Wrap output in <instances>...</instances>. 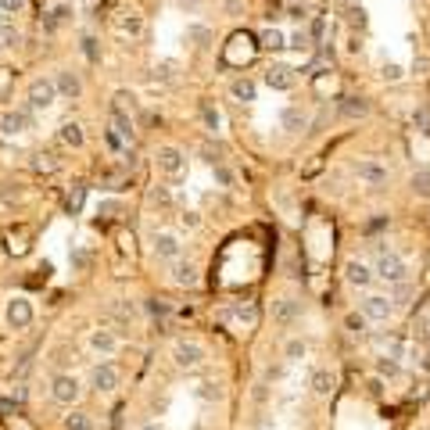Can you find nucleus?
Segmentation results:
<instances>
[{
  "label": "nucleus",
  "instance_id": "nucleus-1",
  "mask_svg": "<svg viewBox=\"0 0 430 430\" xmlns=\"http://www.w3.org/2000/svg\"><path fill=\"white\" fill-rule=\"evenodd\" d=\"M373 273H377V280H384L387 287L405 284V280H409V266H405V258H402V255H391V251H380Z\"/></svg>",
  "mask_w": 430,
  "mask_h": 430
},
{
  "label": "nucleus",
  "instance_id": "nucleus-2",
  "mask_svg": "<svg viewBox=\"0 0 430 430\" xmlns=\"http://www.w3.org/2000/svg\"><path fill=\"white\" fill-rule=\"evenodd\" d=\"M359 312L370 322H387V319H395V301L391 294H366L359 301Z\"/></svg>",
  "mask_w": 430,
  "mask_h": 430
},
{
  "label": "nucleus",
  "instance_id": "nucleus-3",
  "mask_svg": "<svg viewBox=\"0 0 430 430\" xmlns=\"http://www.w3.org/2000/svg\"><path fill=\"white\" fill-rule=\"evenodd\" d=\"M150 251H155V258H162V262H180L183 241L176 233H169V230H155L150 233Z\"/></svg>",
  "mask_w": 430,
  "mask_h": 430
},
{
  "label": "nucleus",
  "instance_id": "nucleus-4",
  "mask_svg": "<svg viewBox=\"0 0 430 430\" xmlns=\"http://www.w3.org/2000/svg\"><path fill=\"white\" fill-rule=\"evenodd\" d=\"M172 362L180 366V370H201V362H205V348L198 341H176L172 344Z\"/></svg>",
  "mask_w": 430,
  "mask_h": 430
},
{
  "label": "nucleus",
  "instance_id": "nucleus-5",
  "mask_svg": "<svg viewBox=\"0 0 430 430\" xmlns=\"http://www.w3.org/2000/svg\"><path fill=\"white\" fill-rule=\"evenodd\" d=\"M79 395H83V384H79L72 373H58V377L51 380V398H54L58 405H76Z\"/></svg>",
  "mask_w": 430,
  "mask_h": 430
},
{
  "label": "nucleus",
  "instance_id": "nucleus-6",
  "mask_svg": "<svg viewBox=\"0 0 430 430\" xmlns=\"http://www.w3.org/2000/svg\"><path fill=\"white\" fill-rule=\"evenodd\" d=\"M155 165H158L162 176H180V172L187 169V155H183L180 147L165 144V147H158V150H155Z\"/></svg>",
  "mask_w": 430,
  "mask_h": 430
},
{
  "label": "nucleus",
  "instance_id": "nucleus-7",
  "mask_svg": "<svg viewBox=\"0 0 430 430\" xmlns=\"http://www.w3.org/2000/svg\"><path fill=\"white\" fill-rule=\"evenodd\" d=\"M29 126H33L29 108H11V112L0 115V137H18V133H26Z\"/></svg>",
  "mask_w": 430,
  "mask_h": 430
},
{
  "label": "nucleus",
  "instance_id": "nucleus-8",
  "mask_svg": "<svg viewBox=\"0 0 430 430\" xmlns=\"http://www.w3.org/2000/svg\"><path fill=\"white\" fill-rule=\"evenodd\" d=\"M119 380H122V373L115 370L112 362H97L94 373H90V387H94V391H101V395H112L115 387H119Z\"/></svg>",
  "mask_w": 430,
  "mask_h": 430
},
{
  "label": "nucleus",
  "instance_id": "nucleus-9",
  "mask_svg": "<svg viewBox=\"0 0 430 430\" xmlns=\"http://www.w3.org/2000/svg\"><path fill=\"white\" fill-rule=\"evenodd\" d=\"M4 319H8V327H15V330L33 327V301H29V298H15V301H8Z\"/></svg>",
  "mask_w": 430,
  "mask_h": 430
},
{
  "label": "nucleus",
  "instance_id": "nucleus-10",
  "mask_svg": "<svg viewBox=\"0 0 430 430\" xmlns=\"http://www.w3.org/2000/svg\"><path fill=\"white\" fill-rule=\"evenodd\" d=\"M344 280H348L352 287L366 291L377 280V273H373V266H366L362 258H348V262H344Z\"/></svg>",
  "mask_w": 430,
  "mask_h": 430
},
{
  "label": "nucleus",
  "instance_id": "nucleus-11",
  "mask_svg": "<svg viewBox=\"0 0 430 430\" xmlns=\"http://www.w3.org/2000/svg\"><path fill=\"white\" fill-rule=\"evenodd\" d=\"M54 97H58V86H54V79H33L29 83V108H47L54 104Z\"/></svg>",
  "mask_w": 430,
  "mask_h": 430
},
{
  "label": "nucleus",
  "instance_id": "nucleus-12",
  "mask_svg": "<svg viewBox=\"0 0 430 430\" xmlns=\"http://www.w3.org/2000/svg\"><path fill=\"white\" fill-rule=\"evenodd\" d=\"M298 316H301V301H294V298H276L273 301V322L276 327H291Z\"/></svg>",
  "mask_w": 430,
  "mask_h": 430
},
{
  "label": "nucleus",
  "instance_id": "nucleus-13",
  "mask_svg": "<svg viewBox=\"0 0 430 430\" xmlns=\"http://www.w3.org/2000/svg\"><path fill=\"white\" fill-rule=\"evenodd\" d=\"M355 176H359V180H366L370 187H380V183H387V180H391V172H387L380 162L362 158V162H355Z\"/></svg>",
  "mask_w": 430,
  "mask_h": 430
},
{
  "label": "nucleus",
  "instance_id": "nucleus-14",
  "mask_svg": "<svg viewBox=\"0 0 430 430\" xmlns=\"http://www.w3.org/2000/svg\"><path fill=\"white\" fill-rule=\"evenodd\" d=\"M54 86H58V94L69 97V101H76V97L83 94V79H79V72H72V69H61V72L54 76Z\"/></svg>",
  "mask_w": 430,
  "mask_h": 430
},
{
  "label": "nucleus",
  "instance_id": "nucleus-15",
  "mask_svg": "<svg viewBox=\"0 0 430 430\" xmlns=\"http://www.w3.org/2000/svg\"><path fill=\"white\" fill-rule=\"evenodd\" d=\"M90 348H94L97 355H104V359H112V355L119 352L115 330H94V334H90Z\"/></svg>",
  "mask_w": 430,
  "mask_h": 430
},
{
  "label": "nucleus",
  "instance_id": "nucleus-16",
  "mask_svg": "<svg viewBox=\"0 0 430 430\" xmlns=\"http://www.w3.org/2000/svg\"><path fill=\"white\" fill-rule=\"evenodd\" d=\"M266 86H269V90H291L294 72L287 69V64H269V69H266Z\"/></svg>",
  "mask_w": 430,
  "mask_h": 430
},
{
  "label": "nucleus",
  "instance_id": "nucleus-17",
  "mask_svg": "<svg viewBox=\"0 0 430 430\" xmlns=\"http://www.w3.org/2000/svg\"><path fill=\"white\" fill-rule=\"evenodd\" d=\"M172 284H176V287H198L201 284L198 266H194V262H176V266H172Z\"/></svg>",
  "mask_w": 430,
  "mask_h": 430
},
{
  "label": "nucleus",
  "instance_id": "nucleus-18",
  "mask_svg": "<svg viewBox=\"0 0 430 430\" xmlns=\"http://www.w3.org/2000/svg\"><path fill=\"white\" fill-rule=\"evenodd\" d=\"M119 33L129 36V40H144V33H147L144 15H122V18H119Z\"/></svg>",
  "mask_w": 430,
  "mask_h": 430
},
{
  "label": "nucleus",
  "instance_id": "nucleus-19",
  "mask_svg": "<svg viewBox=\"0 0 430 430\" xmlns=\"http://www.w3.org/2000/svg\"><path fill=\"white\" fill-rule=\"evenodd\" d=\"M280 122H284V129H287V133H301V129L309 126V115L301 112L298 104H291V108H284V115H280Z\"/></svg>",
  "mask_w": 430,
  "mask_h": 430
},
{
  "label": "nucleus",
  "instance_id": "nucleus-20",
  "mask_svg": "<svg viewBox=\"0 0 430 430\" xmlns=\"http://www.w3.org/2000/svg\"><path fill=\"white\" fill-rule=\"evenodd\" d=\"M133 112H137V97L129 94V90H115V97H112V115H129V119H133Z\"/></svg>",
  "mask_w": 430,
  "mask_h": 430
},
{
  "label": "nucleus",
  "instance_id": "nucleus-21",
  "mask_svg": "<svg viewBox=\"0 0 430 430\" xmlns=\"http://www.w3.org/2000/svg\"><path fill=\"white\" fill-rule=\"evenodd\" d=\"M58 140H61L64 147H83V126H79V122H64V126L58 129Z\"/></svg>",
  "mask_w": 430,
  "mask_h": 430
},
{
  "label": "nucleus",
  "instance_id": "nucleus-22",
  "mask_svg": "<svg viewBox=\"0 0 430 430\" xmlns=\"http://www.w3.org/2000/svg\"><path fill=\"white\" fill-rule=\"evenodd\" d=\"M344 330H348L352 337H366L370 334V319H366L362 312H348L344 316Z\"/></svg>",
  "mask_w": 430,
  "mask_h": 430
},
{
  "label": "nucleus",
  "instance_id": "nucleus-23",
  "mask_svg": "<svg viewBox=\"0 0 430 430\" xmlns=\"http://www.w3.org/2000/svg\"><path fill=\"white\" fill-rule=\"evenodd\" d=\"M312 391L319 395V398H327L330 391H334V377H330V370H312Z\"/></svg>",
  "mask_w": 430,
  "mask_h": 430
},
{
  "label": "nucleus",
  "instance_id": "nucleus-24",
  "mask_svg": "<svg viewBox=\"0 0 430 430\" xmlns=\"http://www.w3.org/2000/svg\"><path fill=\"white\" fill-rule=\"evenodd\" d=\"M373 370H377V377H387V380H395V377L402 373V366H398V359H395V355H380V359L373 362Z\"/></svg>",
  "mask_w": 430,
  "mask_h": 430
},
{
  "label": "nucleus",
  "instance_id": "nucleus-25",
  "mask_svg": "<svg viewBox=\"0 0 430 430\" xmlns=\"http://www.w3.org/2000/svg\"><path fill=\"white\" fill-rule=\"evenodd\" d=\"M112 129H115V133H119L126 144L137 140V129H133V119H129V115H112Z\"/></svg>",
  "mask_w": 430,
  "mask_h": 430
},
{
  "label": "nucleus",
  "instance_id": "nucleus-26",
  "mask_svg": "<svg viewBox=\"0 0 430 430\" xmlns=\"http://www.w3.org/2000/svg\"><path fill=\"white\" fill-rule=\"evenodd\" d=\"M64 430H94V420H90V413H69L64 416Z\"/></svg>",
  "mask_w": 430,
  "mask_h": 430
},
{
  "label": "nucleus",
  "instance_id": "nucleus-27",
  "mask_svg": "<svg viewBox=\"0 0 430 430\" xmlns=\"http://www.w3.org/2000/svg\"><path fill=\"white\" fill-rule=\"evenodd\" d=\"M366 112H370V104H366V101H359V97L341 101V115H348V119H362Z\"/></svg>",
  "mask_w": 430,
  "mask_h": 430
},
{
  "label": "nucleus",
  "instance_id": "nucleus-28",
  "mask_svg": "<svg viewBox=\"0 0 430 430\" xmlns=\"http://www.w3.org/2000/svg\"><path fill=\"white\" fill-rule=\"evenodd\" d=\"M258 40H262V47H266V51H284V47H287V36L280 33V29H266Z\"/></svg>",
  "mask_w": 430,
  "mask_h": 430
},
{
  "label": "nucleus",
  "instance_id": "nucleus-29",
  "mask_svg": "<svg viewBox=\"0 0 430 430\" xmlns=\"http://www.w3.org/2000/svg\"><path fill=\"white\" fill-rule=\"evenodd\" d=\"M230 94H233L237 101H255V83H251V79H233V83H230Z\"/></svg>",
  "mask_w": 430,
  "mask_h": 430
},
{
  "label": "nucleus",
  "instance_id": "nucleus-30",
  "mask_svg": "<svg viewBox=\"0 0 430 430\" xmlns=\"http://www.w3.org/2000/svg\"><path fill=\"white\" fill-rule=\"evenodd\" d=\"M413 194L423 198V201H430V169H420L413 176Z\"/></svg>",
  "mask_w": 430,
  "mask_h": 430
},
{
  "label": "nucleus",
  "instance_id": "nucleus-31",
  "mask_svg": "<svg viewBox=\"0 0 430 430\" xmlns=\"http://www.w3.org/2000/svg\"><path fill=\"white\" fill-rule=\"evenodd\" d=\"M187 40L194 43V47H208V43H212V29L208 26H187Z\"/></svg>",
  "mask_w": 430,
  "mask_h": 430
},
{
  "label": "nucleus",
  "instance_id": "nucleus-32",
  "mask_svg": "<svg viewBox=\"0 0 430 430\" xmlns=\"http://www.w3.org/2000/svg\"><path fill=\"white\" fill-rule=\"evenodd\" d=\"M18 43H22V33L11 22H0V47H18Z\"/></svg>",
  "mask_w": 430,
  "mask_h": 430
},
{
  "label": "nucleus",
  "instance_id": "nucleus-33",
  "mask_svg": "<svg viewBox=\"0 0 430 430\" xmlns=\"http://www.w3.org/2000/svg\"><path fill=\"white\" fill-rule=\"evenodd\" d=\"M305 341H298V337H291L287 344H284V355H287V362H301V359H305Z\"/></svg>",
  "mask_w": 430,
  "mask_h": 430
},
{
  "label": "nucleus",
  "instance_id": "nucleus-34",
  "mask_svg": "<svg viewBox=\"0 0 430 430\" xmlns=\"http://www.w3.org/2000/svg\"><path fill=\"white\" fill-rule=\"evenodd\" d=\"M33 169H36V172H54V169H58V158L47 155V150H40V155H33Z\"/></svg>",
  "mask_w": 430,
  "mask_h": 430
},
{
  "label": "nucleus",
  "instance_id": "nucleus-35",
  "mask_svg": "<svg viewBox=\"0 0 430 430\" xmlns=\"http://www.w3.org/2000/svg\"><path fill=\"white\" fill-rule=\"evenodd\" d=\"M83 198H86V187L76 183L72 194H69V201H64V208H69V212H79V208H83Z\"/></svg>",
  "mask_w": 430,
  "mask_h": 430
},
{
  "label": "nucleus",
  "instance_id": "nucleus-36",
  "mask_svg": "<svg viewBox=\"0 0 430 430\" xmlns=\"http://www.w3.org/2000/svg\"><path fill=\"white\" fill-rule=\"evenodd\" d=\"M198 398H205V402H215V398H223V387H219V384H212V380H205V384L198 387Z\"/></svg>",
  "mask_w": 430,
  "mask_h": 430
},
{
  "label": "nucleus",
  "instance_id": "nucleus-37",
  "mask_svg": "<svg viewBox=\"0 0 430 430\" xmlns=\"http://www.w3.org/2000/svg\"><path fill=\"white\" fill-rule=\"evenodd\" d=\"M201 119H205V126L212 129V133H215V129H219V122H223V119H219V112H215L212 104H201Z\"/></svg>",
  "mask_w": 430,
  "mask_h": 430
},
{
  "label": "nucleus",
  "instance_id": "nucleus-38",
  "mask_svg": "<svg viewBox=\"0 0 430 430\" xmlns=\"http://www.w3.org/2000/svg\"><path fill=\"white\" fill-rule=\"evenodd\" d=\"M215 169V183H219V187H233V172L219 162V165H212Z\"/></svg>",
  "mask_w": 430,
  "mask_h": 430
},
{
  "label": "nucleus",
  "instance_id": "nucleus-39",
  "mask_svg": "<svg viewBox=\"0 0 430 430\" xmlns=\"http://www.w3.org/2000/svg\"><path fill=\"white\" fill-rule=\"evenodd\" d=\"M150 205H162V208H169V205H172V194H169L165 187H155V190H150Z\"/></svg>",
  "mask_w": 430,
  "mask_h": 430
},
{
  "label": "nucleus",
  "instance_id": "nucleus-40",
  "mask_svg": "<svg viewBox=\"0 0 430 430\" xmlns=\"http://www.w3.org/2000/svg\"><path fill=\"white\" fill-rule=\"evenodd\" d=\"M380 76H384L387 83H398L405 72H402V64H395V61H391V64H384V69H380Z\"/></svg>",
  "mask_w": 430,
  "mask_h": 430
},
{
  "label": "nucleus",
  "instance_id": "nucleus-41",
  "mask_svg": "<svg viewBox=\"0 0 430 430\" xmlns=\"http://www.w3.org/2000/svg\"><path fill=\"white\" fill-rule=\"evenodd\" d=\"M413 122L420 126V133H427V129H430V112H427V108H416V112H413Z\"/></svg>",
  "mask_w": 430,
  "mask_h": 430
},
{
  "label": "nucleus",
  "instance_id": "nucleus-42",
  "mask_svg": "<svg viewBox=\"0 0 430 430\" xmlns=\"http://www.w3.org/2000/svg\"><path fill=\"white\" fill-rule=\"evenodd\" d=\"M180 223H183L187 230H198V226H201V215H198V212H180Z\"/></svg>",
  "mask_w": 430,
  "mask_h": 430
},
{
  "label": "nucleus",
  "instance_id": "nucleus-43",
  "mask_svg": "<svg viewBox=\"0 0 430 430\" xmlns=\"http://www.w3.org/2000/svg\"><path fill=\"white\" fill-rule=\"evenodd\" d=\"M112 312H115V316H122V319H133V312H137V309L129 305V301H115V305H112Z\"/></svg>",
  "mask_w": 430,
  "mask_h": 430
},
{
  "label": "nucleus",
  "instance_id": "nucleus-44",
  "mask_svg": "<svg viewBox=\"0 0 430 430\" xmlns=\"http://www.w3.org/2000/svg\"><path fill=\"white\" fill-rule=\"evenodd\" d=\"M22 8H26V0H0V11H8V15H18Z\"/></svg>",
  "mask_w": 430,
  "mask_h": 430
},
{
  "label": "nucleus",
  "instance_id": "nucleus-45",
  "mask_svg": "<svg viewBox=\"0 0 430 430\" xmlns=\"http://www.w3.org/2000/svg\"><path fill=\"white\" fill-rule=\"evenodd\" d=\"M291 47H298V51H309V33H294V36H291Z\"/></svg>",
  "mask_w": 430,
  "mask_h": 430
},
{
  "label": "nucleus",
  "instance_id": "nucleus-46",
  "mask_svg": "<svg viewBox=\"0 0 430 430\" xmlns=\"http://www.w3.org/2000/svg\"><path fill=\"white\" fill-rule=\"evenodd\" d=\"M15 413V398H0V416H11Z\"/></svg>",
  "mask_w": 430,
  "mask_h": 430
},
{
  "label": "nucleus",
  "instance_id": "nucleus-47",
  "mask_svg": "<svg viewBox=\"0 0 430 430\" xmlns=\"http://www.w3.org/2000/svg\"><path fill=\"white\" fill-rule=\"evenodd\" d=\"M352 26H359V29L366 26V11L362 8H352Z\"/></svg>",
  "mask_w": 430,
  "mask_h": 430
},
{
  "label": "nucleus",
  "instance_id": "nucleus-48",
  "mask_svg": "<svg viewBox=\"0 0 430 430\" xmlns=\"http://www.w3.org/2000/svg\"><path fill=\"white\" fill-rule=\"evenodd\" d=\"M72 266H76V269H86V255H83V251L72 255Z\"/></svg>",
  "mask_w": 430,
  "mask_h": 430
},
{
  "label": "nucleus",
  "instance_id": "nucleus-49",
  "mask_svg": "<svg viewBox=\"0 0 430 430\" xmlns=\"http://www.w3.org/2000/svg\"><path fill=\"white\" fill-rule=\"evenodd\" d=\"M312 36H316V40H322V18H316V22H312Z\"/></svg>",
  "mask_w": 430,
  "mask_h": 430
},
{
  "label": "nucleus",
  "instance_id": "nucleus-50",
  "mask_svg": "<svg viewBox=\"0 0 430 430\" xmlns=\"http://www.w3.org/2000/svg\"><path fill=\"white\" fill-rule=\"evenodd\" d=\"M58 366H64V362H69V348H58V359H54Z\"/></svg>",
  "mask_w": 430,
  "mask_h": 430
},
{
  "label": "nucleus",
  "instance_id": "nucleus-51",
  "mask_svg": "<svg viewBox=\"0 0 430 430\" xmlns=\"http://www.w3.org/2000/svg\"><path fill=\"white\" fill-rule=\"evenodd\" d=\"M420 366H423V370H430V341H427V355H423V362H420Z\"/></svg>",
  "mask_w": 430,
  "mask_h": 430
},
{
  "label": "nucleus",
  "instance_id": "nucleus-52",
  "mask_svg": "<svg viewBox=\"0 0 430 430\" xmlns=\"http://www.w3.org/2000/svg\"><path fill=\"white\" fill-rule=\"evenodd\" d=\"M140 430H162V427H155V423H144Z\"/></svg>",
  "mask_w": 430,
  "mask_h": 430
},
{
  "label": "nucleus",
  "instance_id": "nucleus-53",
  "mask_svg": "<svg viewBox=\"0 0 430 430\" xmlns=\"http://www.w3.org/2000/svg\"><path fill=\"white\" fill-rule=\"evenodd\" d=\"M183 4H187V0H183Z\"/></svg>",
  "mask_w": 430,
  "mask_h": 430
}]
</instances>
